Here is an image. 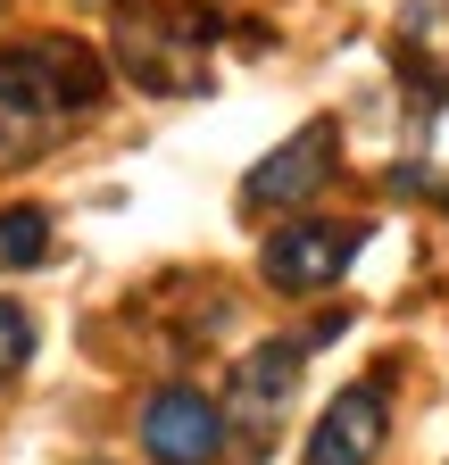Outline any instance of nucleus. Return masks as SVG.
Here are the masks:
<instances>
[{
  "label": "nucleus",
  "instance_id": "f257e3e1",
  "mask_svg": "<svg viewBox=\"0 0 449 465\" xmlns=\"http://www.w3.org/2000/svg\"><path fill=\"white\" fill-rule=\"evenodd\" d=\"M108 92V67L84 42H25L0 50V166L34 158L42 142H59L75 116H92Z\"/></svg>",
  "mask_w": 449,
  "mask_h": 465
},
{
  "label": "nucleus",
  "instance_id": "f03ea898",
  "mask_svg": "<svg viewBox=\"0 0 449 465\" xmlns=\"http://www.w3.org/2000/svg\"><path fill=\"white\" fill-rule=\"evenodd\" d=\"M300 358H308V341H266V349H250V358L234 366V416H224V432H242L250 457L274 440V424H284V407L300 391Z\"/></svg>",
  "mask_w": 449,
  "mask_h": 465
},
{
  "label": "nucleus",
  "instance_id": "7ed1b4c3",
  "mask_svg": "<svg viewBox=\"0 0 449 465\" xmlns=\"http://www.w3.org/2000/svg\"><path fill=\"white\" fill-rule=\"evenodd\" d=\"M142 449H150L158 465H216V457H224V416H216V399H200L192 382L150 391V407H142Z\"/></svg>",
  "mask_w": 449,
  "mask_h": 465
},
{
  "label": "nucleus",
  "instance_id": "20e7f679",
  "mask_svg": "<svg viewBox=\"0 0 449 465\" xmlns=\"http://www.w3.org/2000/svg\"><path fill=\"white\" fill-rule=\"evenodd\" d=\"M366 250V232L358 224H284L266 242V282L274 291H324V282H342L350 274V258Z\"/></svg>",
  "mask_w": 449,
  "mask_h": 465
},
{
  "label": "nucleus",
  "instance_id": "39448f33",
  "mask_svg": "<svg viewBox=\"0 0 449 465\" xmlns=\"http://www.w3.org/2000/svg\"><path fill=\"white\" fill-rule=\"evenodd\" d=\"M333 142H342V134H333L324 116H316L308 134H292V142L274 150L266 166H250V183H242V208H250V216H274V208H300V200H308V192L324 183V174H333Z\"/></svg>",
  "mask_w": 449,
  "mask_h": 465
},
{
  "label": "nucleus",
  "instance_id": "423d86ee",
  "mask_svg": "<svg viewBox=\"0 0 449 465\" xmlns=\"http://www.w3.org/2000/svg\"><path fill=\"white\" fill-rule=\"evenodd\" d=\"M200 42H208V34H166L158 17L117 25V58H125V75H134L142 92H200V84H208Z\"/></svg>",
  "mask_w": 449,
  "mask_h": 465
},
{
  "label": "nucleus",
  "instance_id": "0eeeda50",
  "mask_svg": "<svg viewBox=\"0 0 449 465\" xmlns=\"http://www.w3.org/2000/svg\"><path fill=\"white\" fill-rule=\"evenodd\" d=\"M383 416H391L383 391H374V382H350V391L316 416V432H308V457H300V465H366V457L383 449Z\"/></svg>",
  "mask_w": 449,
  "mask_h": 465
},
{
  "label": "nucleus",
  "instance_id": "6e6552de",
  "mask_svg": "<svg viewBox=\"0 0 449 465\" xmlns=\"http://www.w3.org/2000/svg\"><path fill=\"white\" fill-rule=\"evenodd\" d=\"M400 67L416 75V92H449V0L400 9Z\"/></svg>",
  "mask_w": 449,
  "mask_h": 465
},
{
  "label": "nucleus",
  "instance_id": "1a4fd4ad",
  "mask_svg": "<svg viewBox=\"0 0 449 465\" xmlns=\"http://www.w3.org/2000/svg\"><path fill=\"white\" fill-rule=\"evenodd\" d=\"M50 258V216L42 208H0V266H42Z\"/></svg>",
  "mask_w": 449,
  "mask_h": 465
},
{
  "label": "nucleus",
  "instance_id": "9d476101",
  "mask_svg": "<svg viewBox=\"0 0 449 465\" xmlns=\"http://www.w3.org/2000/svg\"><path fill=\"white\" fill-rule=\"evenodd\" d=\"M25 358H34V316H25L17 300H0V382H9Z\"/></svg>",
  "mask_w": 449,
  "mask_h": 465
}]
</instances>
